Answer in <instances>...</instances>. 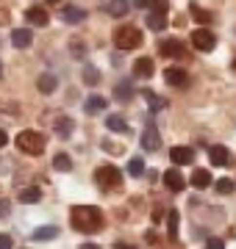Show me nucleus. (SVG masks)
<instances>
[{"label":"nucleus","mask_w":236,"mask_h":249,"mask_svg":"<svg viewBox=\"0 0 236 249\" xmlns=\"http://www.w3.org/2000/svg\"><path fill=\"white\" fill-rule=\"evenodd\" d=\"M70 224H73L78 232H98L103 227V213H100V208L95 205H75L73 211H70Z\"/></svg>","instance_id":"nucleus-1"},{"label":"nucleus","mask_w":236,"mask_h":249,"mask_svg":"<svg viewBox=\"0 0 236 249\" xmlns=\"http://www.w3.org/2000/svg\"><path fill=\"white\" fill-rule=\"evenodd\" d=\"M114 45H117V50H137L142 45V31L134 25H119L114 31Z\"/></svg>","instance_id":"nucleus-2"},{"label":"nucleus","mask_w":236,"mask_h":249,"mask_svg":"<svg viewBox=\"0 0 236 249\" xmlns=\"http://www.w3.org/2000/svg\"><path fill=\"white\" fill-rule=\"evenodd\" d=\"M17 147L25 155H42L45 152V136L37 133V130H22L17 136Z\"/></svg>","instance_id":"nucleus-3"},{"label":"nucleus","mask_w":236,"mask_h":249,"mask_svg":"<svg viewBox=\"0 0 236 249\" xmlns=\"http://www.w3.org/2000/svg\"><path fill=\"white\" fill-rule=\"evenodd\" d=\"M95 180H98L100 188H117L122 183V172L117 166H111V163H103L98 172H95Z\"/></svg>","instance_id":"nucleus-4"},{"label":"nucleus","mask_w":236,"mask_h":249,"mask_svg":"<svg viewBox=\"0 0 236 249\" xmlns=\"http://www.w3.org/2000/svg\"><path fill=\"white\" fill-rule=\"evenodd\" d=\"M192 45L197 47L200 53H211L217 47V36L211 34L209 28H197V31H192Z\"/></svg>","instance_id":"nucleus-5"},{"label":"nucleus","mask_w":236,"mask_h":249,"mask_svg":"<svg viewBox=\"0 0 236 249\" xmlns=\"http://www.w3.org/2000/svg\"><path fill=\"white\" fill-rule=\"evenodd\" d=\"M158 53L164 58H186V47L178 42V39H164L161 45H158Z\"/></svg>","instance_id":"nucleus-6"},{"label":"nucleus","mask_w":236,"mask_h":249,"mask_svg":"<svg viewBox=\"0 0 236 249\" xmlns=\"http://www.w3.org/2000/svg\"><path fill=\"white\" fill-rule=\"evenodd\" d=\"M164 80H167L170 86H175V89H183V86L189 83V72L181 70V67H167V70H164Z\"/></svg>","instance_id":"nucleus-7"},{"label":"nucleus","mask_w":236,"mask_h":249,"mask_svg":"<svg viewBox=\"0 0 236 249\" xmlns=\"http://www.w3.org/2000/svg\"><path fill=\"white\" fill-rule=\"evenodd\" d=\"M142 147H145L147 152L161 150V136H158V127H156V124H147L145 130H142Z\"/></svg>","instance_id":"nucleus-8"},{"label":"nucleus","mask_w":236,"mask_h":249,"mask_svg":"<svg viewBox=\"0 0 236 249\" xmlns=\"http://www.w3.org/2000/svg\"><path fill=\"white\" fill-rule=\"evenodd\" d=\"M209 160L214 163V166H231V152H228V147H222V144H214V147H209Z\"/></svg>","instance_id":"nucleus-9"},{"label":"nucleus","mask_w":236,"mask_h":249,"mask_svg":"<svg viewBox=\"0 0 236 249\" xmlns=\"http://www.w3.org/2000/svg\"><path fill=\"white\" fill-rule=\"evenodd\" d=\"M25 19L31 22V25L45 28L47 22H50V14H47V9H42V6H31V9L25 11Z\"/></svg>","instance_id":"nucleus-10"},{"label":"nucleus","mask_w":236,"mask_h":249,"mask_svg":"<svg viewBox=\"0 0 236 249\" xmlns=\"http://www.w3.org/2000/svg\"><path fill=\"white\" fill-rule=\"evenodd\" d=\"M170 160H173L175 166H186L195 160V150L192 147H173L170 150Z\"/></svg>","instance_id":"nucleus-11"},{"label":"nucleus","mask_w":236,"mask_h":249,"mask_svg":"<svg viewBox=\"0 0 236 249\" xmlns=\"http://www.w3.org/2000/svg\"><path fill=\"white\" fill-rule=\"evenodd\" d=\"M164 186L170 188L173 194H178V191H183L186 180H183V175L178 169H167V172H164Z\"/></svg>","instance_id":"nucleus-12"},{"label":"nucleus","mask_w":236,"mask_h":249,"mask_svg":"<svg viewBox=\"0 0 236 249\" xmlns=\"http://www.w3.org/2000/svg\"><path fill=\"white\" fill-rule=\"evenodd\" d=\"M153 72H156L153 58H137V61H134V78L147 80V78H153Z\"/></svg>","instance_id":"nucleus-13"},{"label":"nucleus","mask_w":236,"mask_h":249,"mask_svg":"<svg viewBox=\"0 0 236 249\" xmlns=\"http://www.w3.org/2000/svg\"><path fill=\"white\" fill-rule=\"evenodd\" d=\"M145 19H147V28L156 31V34H161L164 28H167V17H164V11H158V9H147Z\"/></svg>","instance_id":"nucleus-14"},{"label":"nucleus","mask_w":236,"mask_h":249,"mask_svg":"<svg viewBox=\"0 0 236 249\" xmlns=\"http://www.w3.org/2000/svg\"><path fill=\"white\" fill-rule=\"evenodd\" d=\"M31 42H34V34H31L28 28H14V31H11V45L14 47L25 50V47H31Z\"/></svg>","instance_id":"nucleus-15"},{"label":"nucleus","mask_w":236,"mask_h":249,"mask_svg":"<svg viewBox=\"0 0 236 249\" xmlns=\"http://www.w3.org/2000/svg\"><path fill=\"white\" fill-rule=\"evenodd\" d=\"M56 86H59V78H56L53 72H45V75H39L37 78V89L42 91V94H53Z\"/></svg>","instance_id":"nucleus-16"},{"label":"nucleus","mask_w":236,"mask_h":249,"mask_svg":"<svg viewBox=\"0 0 236 249\" xmlns=\"http://www.w3.org/2000/svg\"><path fill=\"white\" fill-rule=\"evenodd\" d=\"M61 19H64V22H70V25H78V22L86 19V11L78 9V6H64V9H61Z\"/></svg>","instance_id":"nucleus-17"},{"label":"nucleus","mask_w":236,"mask_h":249,"mask_svg":"<svg viewBox=\"0 0 236 249\" xmlns=\"http://www.w3.org/2000/svg\"><path fill=\"white\" fill-rule=\"evenodd\" d=\"M106 106H109V100H106V97H100V94H89L86 103H83V111H86V114H100V111H106Z\"/></svg>","instance_id":"nucleus-18"},{"label":"nucleus","mask_w":236,"mask_h":249,"mask_svg":"<svg viewBox=\"0 0 236 249\" xmlns=\"http://www.w3.org/2000/svg\"><path fill=\"white\" fill-rule=\"evenodd\" d=\"M106 127H109L111 133H125V130H128L125 116H122V114H109V116H106Z\"/></svg>","instance_id":"nucleus-19"},{"label":"nucleus","mask_w":236,"mask_h":249,"mask_svg":"<svg viewBox=\"0 0 236 249\" xmlns=\"http://www.w3.org/2000/svg\"><path fill=\"white\" fill-rule=\"evenodd\" d=\"M106 11H109L111 17H125L128 11H131V3L128 0H109V6H106Z\"/></svg>","instance_id":"nucleus-20"},{"label":"nucleus","mask_w":236,"mask_h":249,"mask_svg":"<svg viewBox=\"0 0 236 249\" xmlns=\"http://www.w3.org/2000/svg\"><path fill=\"white\" fill-rule=\"evenodd\" d=\"M114 97H117L119 103H128V100L134 97V83H131V80L117 83V86H114Z\"/></svg>","instance_id":"nucleus-21"},{"label":"nucleus","mask_w":236,"mask_h":249,"mask_svg":"<svg viewBox=\"0 0 236 249\" xmlns=\"http://www.w3.org/2000/svg\"><path fill=\"white\" fill-rule=\"evenodd\" d=\"M81 78H83L86 86H98V83H100V70H98V67H92V64H83Z\"/></svg>","instance_id":"nucleus-22"},{"label":"nucleus","mask_w":236,"mask_h":249,"mask_svg":"<svg viewBox=\"0 0 236 249\" xmlns=\"http://www.w3.org/2000/svg\"><path fill=\"white\" fill-rule=\"evenodd\" d=\"M56 235H59V227H53V224H45V227H37L31 238H34V241H53Z\"/></svg>","instance_id":"nucleus-23"},{"label":"nucleus","mask_w":236,"mask_h":249,"mask_svg":"<svg viewBox=\"0 0 236 249\" xmlns=\"http://www.w3.org/2000/svg\"><path fill=\"white\" fill-rule=\"evenodd\" d=\"M192 186H195V188H209L211 186L209 169H195V172H192Z\"/></svg>","instance_id":"nucleus-24"},{"label":"nucleus","mask_w":236,"mask_h":249,"mask_svg":"<svg viewBox=\"0 0 236 249\" xmlns=\"http://www.w3.org/2000/svg\"><path fill=\"white\" fill-rule=\"evenodd\" d=\"M39 199H42V191H39L37 186L22 188V191H20V202L22 205H34V202H39Z\"/></svg>","instance_id":"nucleus-25"},{"label":"nucleus","mask_w":236,"mask_h":249,"mask_svg":"<svg viewBox=\"0 0 236 249\" xmlns=\"http://www.w3.org/2000/svg\"><path fill=\"white\" fill-rule=\"evenodd\" d=\"M73 127H75L73 119H70V116H61V119L56 122V133L61 136V139H70V136H73Z\"/></svg>","instance_id":"nucleus-26"},{"label":"nucleus","mask_w":236,"mask_h":249,"mask_svg":"<svg viewBox=\"0 0 236 249\" xmlns=\"http://www.w3.org/2000/svg\"><path fill=\"white\" fill-rule=\"evenodd\" d=\"M53 166L59 172H73V158L67 155V152H56V158H53Z\"/></svg>","instance_id":"nucleus-27"},{"label":"nucleus","mask_w":236,"mask_h":249,"mask_svg":"<svg viewBox=\"0 0 236 249\" xmlns=\"http://www.w3.org/2000/svg\"><path fill=\"white\" fill-rule=\"evenodd\" d=\"M167 235H170V241L178 238V211L167 213Z\"/></svg>","instance_id":"nucleus-28"},{"label":"nucleus","mask_w":236,"mask_h":249,"mask_svg":"<svg viewBox=\"0 0 236 249\" xmlns=\"http://www.w3.org/2000/svg\"><path fill=\"white\" fill-rule=\"evenodd\" d=\"M128 175H131V178H142V175H145V160L131 158L128 160Z\"/></svg>","instance_id":"nucleus-29"},{"label":"nucleus","mask_w":236,"mask_h":249,"mask_svg":"<svg viewBox=\"0 0 236 249\" xmlns=\"http://www.w3.org/2000/svg\"><path fill=\"white\" fill-rule=\"evenodd\" d=\"M145 100H147V106H150V111H164V106H167V100H161L153 91H145Z\"/></svg>","instance_id":"nucleus-30"},{"label":"nucleus","mask_w":236,"mask_h":249,"mask_svg":"<svg viewBox=\"0 0 236 249\" xmlns=\"http://www.w3.org/2000/svg\"><path fill=\"white\" fill-rule=\"evenodd\" d=\"M214 188H217L219 194H234L236 183H234L231 178H222V180H217V183H214Z\"/></svg>","instance_id":"nucleus-31"},{"label":"nucleus","mask_w":236,"mask_h":249,"mask_svg":"<svg viewBox=\"0 0 236 249\" xmlns=\"http://www.w3.org/2000/svg\"><path fill=\"white\" fill-rule=\"evenodd\" d=\"M192 17L197 19V22H211V11H206V9H200V6H192Z\"/></svg>","instance_id":"nucleus-32"},{"label":"nucleus","mask_w":236,"mask_h":249,"mask_svg":"<svg viewBox=\"0 0 236 249\" xmlns=\"http://www.w3.org/2000/svg\"><path fill=\"white\" fill-rule=\"evenodd\" d=\"M0 249H14V241H11V235H0Z\"/></svg>","instance_id":"nucleus-33"},{"label":"nucleus","mask_w":236,"mask_h":249,"mask_svg":"<svg viewBox=\"0 0 236 249\" xmlns=\"http://www.w3.org/2000/svg\"><path fill=\"white\" fill-rule=\"evenodd\" d=\"M206 249H225V244H222L219 238H209L206 241Z\"/></svg>","instance_id":"nucleus-34"},{"label":"nucleus","mask_w":236,"mask_h":249,"mask_svg":"<svg viewBox=\"0 0 236 249\" xmlns=\"http://www.w3.org/2000/svg\"><path fill=\"white\" fill-rule=\"evenodd\" d=\"M11 213V202L9 199H0V216H9Z\"/></svg>","instance_id":"nucleus-35"},{"label":"nucleus","mask_w":236,"mask_h":249,"mask_svg":"<svg viewBox=\"0 0 236 249\" xmlns=\"http://www.w3.org/2000/svg\"><path fill=\"white\" fill-rule=\"evenodd\" d=\"M6 144H9V133H6V130H0V150H3Z\"/></svg>","instance_id":"nucleus-36"},{"label":"nucleus","mask_w":236,"mask_h":249,"mask_svg":"<svg viewBox=\"0 0 236 249\" xmlns=\"http://www.w3.org/2000/svg\"><path fill=\"white\" fill-rule=\"evenodd\" d=\"M73 53H75V55H78V53L83 55V53H86V47H83V45H78V42H73Z\"/></svg>","instance_id":"nucleus-37"},{"label":"nucleus","mask_w":236,"mask_h":249,"mask_svg":"<svg viewBox=\"0 0 236 249\" xmlns=\"http://www.w3.org/2000/svg\"><path fill=\"white\" fill-rule=\"evenodd\" d=\"M78 249H100V247H98V244H81Z\"/></svg>","instance_id":"nucleus-38"},{"label":"nucleus","mask_w":236,"mask_h":249,"mask_svg":"<svg viewBox=\"0 0 236 249\" xmlns=\"http://www.w3.org/2000/svg\"><path fill=\"white\" fill-rule=\"evenodd\" d=\"M47 3H50V6H61L64 0H47Z\"/></svg>","instance_id":"nucleus-39"},{"label":"nucleus","mask_w":236,"mask_h":249,"mask_svg":"<svg viewBox=\"0 0 236 249\" xmlns=\"http://www.w3.org/2000/svg\"><path fill=\"white\" fill-rule=\"evenodd\" d=\"M117 249H134V247H128V244H117Z\"/></svg>","instance_id":"nucleus-40"},{"label":"nucleus","mask_w":236,"mask_h":249,"mask_svg":"<svg viewBox=\"0 0 236 249\" xmlns=\"http://www.w3.org/2000/svg\"><path fill=\"white\" fill-rule=\"evenodd\" d=\"M234 70H236V58H234Z\"/></svg>","instance_id":"nucleus-41"},{"label":"nucleus","mask_w":236,"mask_h":249,"mask_svg":"<svg viewBox=\"0 0 236 249\" xmlns=\"http://www.w3.org/2000/svg\"><path fill=\"white\" fill-rule=\"evenodd\" d=\"M0 75H3V67H0Z\"/></svg>","instance_id":"nucleus-42"}]
</instances>
